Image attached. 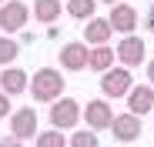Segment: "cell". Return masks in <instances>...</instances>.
<instances>
[{
  "instance_id": "3",
  "label": "cell",
  "mask_w": 154,
  "mask_h": 147,
  "mask_svg": "<svg viewBox=\"0 0 154 147\" xmlns=\"http://www.w3.org/2000/svg\"><path fill=\"white\" fill-rule=\"evenodd\" d=\"M134 87V77H131V70L114 64L111 70L100 74V94H104V100H117V97H127V90Z\"/></svg>"
},
{
  "instance_id": "14",
  "label": "cell",
  "mask_w": 154,
  "mask_h": 147,
  "mask_svg": "<svg viewBox=\"0 0 154 147\" xmlns=\"http://www.w3.org/2000/svg\"><path fill=\"white\" fill-rule=\"evenodd\" d=\"M64 14V4L60 0H34L30 4V17L37 23H57V17Z\"/></svg>"
},
{
  "instance_id": "8",
  "label": "cell",
  "mask_w": 154,
  "mask_h": 147,
  "mask_svg": "<svg viewBox=\"0 0 154 147\" xmlns=\"http://www.w3.org/2000/svg\"><path fill=\"white\" fill-rule=\"evenodd\" d=\"M7 120H10V137H17V140L37 137V110L34 107H17Z\"/></svg>"
},
{
  "instance_id": "16",
  "label": "cell",
  "mask_w": 154,
  "mask_h": 147,
  "mask_svg": "<svg viewBox=\"0 0 154 147\" xmlns=\"http://www.w3.org/2000/svg\"><path fill=\"white\" fill-rule=\"evenodd\" d=\"M64 10L74 17V20H91L97 14V0H67Z\"/></svg>"
},
{
  "instance_id": "4",
  "label": "cell",
  "mask_w": 154,
  "mask_h": 147,
  "mask_svg": "<svg viewBox=\"0 0 154 147\" xmlns=\"http://www.w3.org/2000/svg\"><path fill=\"white\" fill-rule=\"evenodd\" d=\"M114 57H117V64H121V67L134 70V67L147 64V44H144L137 34H127V37H121V40H117Z\"/></svg>"
},
{
  "instance_id": "25",
  "label": "cell",
  "mask_w": 154,
  "mask_h": 147,
  "mask_svg": "<svg viewBox=\"0 0 154 147\" xmlns=\"http://www.w3.org/2000/svg\"><path fill=\"white\" fill-rule=\"evenodd\" d=\"M0 4H7V0H0Z\"/></svg>"
},
{
  "instance_id": "10",
  "label": "cell",
  "mask_w": 154,
  "mask_h": 147,
  "mask_svg": "<svg viewBox=\"0 0 154 147\" xmlns=\"http://www.w3.org/2000/svg\"><path fill=\"white\" fill-rule=\"evenodd\" d=\"M124 100H127V114L144 117V114H151V110H154V87H151V84H137V87L127 90Z\"/></svg>"
},
{
  "instance_id": "7",
  "label": "cell",
  "mask_w": 154,
  "mask_h": 147,
  "mask_svg": "<svg viewBox=\"0 0 154 147\" xmlns=\"http://www.w3.org/2000/svg\"><path fill=\"white\" fill-rule=\"evenodd\" d=\"M87 54H91V47H87L84 40H67V44L60 47V54H57V64H60V70L77 74V70L87 67Z\"/></svg>"
},
{
  "instance_id": "1",
  "label": "cell",
  "mask_w": 154,
  "mask_h": 147,
  "mask_svg": "<svg viewBox=\"0 0 154 147\" xmlns=\"http://www.w3.org/2000/svg\"><path fill=\"white\" fill-rule=\"evenodd\" d=\"M64 74L57 70V67H40V70H34L30 74V84H27V90H30V97L37 104H54L57 97H64Z\"/></svg>"
},
{
  "instance_id": "11",
  "label": "cell",
  "mask_w": 154,
  "mask_h": 147,
  "mask_svg": "<svg viewBox=\"0 0 154 147\" xmlns=\"http://www.w3.org/2000/svg\"><path fill=\"white\" fill-rule=\"evenodd\" d=\"M111 134H114V140H121V144H131V140H137L141 137V117H134V114H114V120H111Z\"/></svg>"
},
{
  "instance_id": "24",
  "label": "cell",
  "mask_w": 154,
  "mask_h": 147,
  "mask_svg": "<svg viewBox=\"0 0 154 147\" xmlns=\"http://www.w3.org/2000/svg\"><path fill=\"white\" fill-rule=\"evenodd\" d=\"M151 30H154V20H151Z\"/></svg>"
},
{
  "instance_id": "5",
  "label": "cell",
  "mask_w": 154,
  "mask_h": 147,
  "mask_svg": "<svg viewBox=\"0 0 154 147\" xmlns=\"http://www.w3.org/2000/svg\"><path fill=\"white\" fill-rule=\"evenodd\" d=\"M81 117H84V127L87 130H111V120H114V110H111V100L97 97V100H87L81 107Z\"/></svg>"
},
{
  "instance_id": "9",
  "label": "cell",
  "mask_w": 154,
  "mask_h": 147,
  "mask_svg": "<svg viewBox=\"0 0 154 147\" xmlns=\"http://www.w3.org/2000/svg\"><path fill=\"white\" fill-rule=\"evenodd\" d=\"M107 23H111V30H114V34L127 37V34H134V30H137V10H134L131 4H124V0H121V4L111 7Z\"/></svg>"
},
{
  "instance_id": "19",
  "label": "cell",
  "mask_w": 154,
  "mask_h": 147,
  "mask_svg": "<svg viewBox=\"0 0 154 147\" xmlns=\"http://www.w3.org/2000/svg\"><path fill=\"white\" fill-rule=\"evenodd\" d=\"M67 147H100V144H97V134L84 127V130H74L67 137Z\"/></svg>"
},
{
  "instance_id": "18",
  "label": "cell",
  "mask_w": 154,
  "mask_h": 147,
  "mask_svg": "<svg viewBox=\"0 0 154 147\" xmlns=\"http://www.w3.org/2000/svg\"><path fill=\"white\" fill-rule=\"evenodd\" d=\"M34 147H67V134L64 130H37V137H34Z\"/></svg>"
},
{
  "instance_id": "12",
  "label": "cell",
  "mask_w": 154,
  "mask_h": 147,
  "mask_svg": "<svg viewBox=\"0 0 154 147\" xmlns=\"http://www.w3.org/2000/svg\"><path fill=\"white\" fill-rule=\"evenodd\" d=\"M27 84H30V74L27 70H20V67H4V70H0V90H4L7 97L23 94Z\"/></svg>"
},
{
  "instance_id": "2",
  "label": "cell",
  "mask_w": 154,
  "mask_h": 147,
  "mask_svg": "<svg viewBox=\"0 0 154 147\" xmlns=\"http://www.w3.org/2000/svg\"><path fill=\"white\" fill-rule=\"evenodd\" d=\"M47 117H50V127L54 130H77V124H81V104L74 97H57L50 104Z\"/></svg>"
},
{
  "instance_id": "6",
  "label": "cell",
  "mask_w": 154,
  "mask_h": 147,
  "mask_svg": "<svg viewBox=\"0 0 154 147\" xmlns=\"http://www.w3.org/2000/svg\"><path fill=\"white\" fill-rule=\"evenodd\" d=\"M27 20H30V7L23 4V0H7V4H0V30H4L7 37L23 30Z\"/></svg>"
},
{
  "instance_id": "22",
  "label": "cell",
  "mask_w": 154,
  "mask_h": 147,
  "mask_svg": "<svg viewBox=\"0 0 154 147\" xmlns=\"http://www.w3.org/2000/svg\"><path fill=\"white\" fill-rule=\"evenodd\" d=\"M144 74H147V84L154 87V60H147V64H144Z\"/></svg>"
},
{
  "instance_id": "21",
  "label": "cell",
  "mask_w": 154,
  "mask_h": 147,
  "mask_svg": "<svg viewBox=\"0 0 154 147\" xmlns=\"http://www.w3.org/2000/svg\"><path fill=\"white\" fill-rule=\"evenodd\" d=\"M0 147H23V140H17V137H0Z\"/></svg>"
},
{
  "instance_id": "13",
  "label": "cell",
  "mask_w": 154,
  "mask_h": 147,
  "mask_svg": "<svg viewBox=\"0 0 154 147\" xmlns=\"http://www.w3.org/2000/svg\"><path fill=\"white\" fill-rule=\"evenodd\" d=\"M111 23L107 17H91L87 20V27H84V44L87 47H100V44H111Z\"/></svg>"
},
{
  "instance_id": "15",
  "label": "cell",
  "mask_w": 154,
  "mask_h": 147,
  "mask_svg": "<svg viewBox=\"0 0 154 147\" xmlns=\"http://www.w3.org/2000/svg\"><path fill=\"white\" fill-rule=\"evenodd\" d=\"M114 64H117V57H114V47H111V44L91 47V54H87V67H91V70L104 74V70H111Z\"/></svg>"
},
{
  "instance_id": "23",
  "label": "cell",
  "mask_w": 154,
  "mask_h": 147,
  "mask_svg": "<svg viewBox=\"0 0 154 147\" xmlns=\"http://www.w3.org/2000/svg\"><path fill=\"white\" fill-rule=\"evenodd\" d=\"M97 4H107V7H114V4H121V0H97Z\"/></svg>"
},
{
  "instance_id": "17",
  "label": "cell",
  "mask_w": 154,
  "mask_h": 147,
  "mask_svg": "<svg viewBox=\"0 0 154 147\" xmlns=\"http://www.w3.org/2000/svg\"><path fill=\"white\" fill-rule=\"evenodd\" d=\"M17 57H20V44L7 34H0V67H14Z\"/></svg>"
},
{
  "instance_id": "20",
  "label": "cell",
  "mask_w": 154,
  "mask_h": 147,
  "mask_svg": "<svg viewBox=\"0 0 154 147\" xmlns=\"http://www.w3.org/2000/svg\"><path fill=\"white\" fill-rule=\"evenodd\" d=\"M10 114H14V104H10V97L0 90V120H4V117H10Z\"/></svg>"
}]
</instances>
